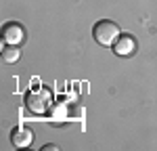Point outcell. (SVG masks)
I'll return each instance as SVG.
<instances>
[{
	"mask_svg": "<svg viewBox=\"0 0 157 151\" xmlns=\"http://www.w3.org/2000/svg\"><path fill=\"white\" fill-rule=\"evenodd\" d=\"M120 36H121L120 25L115 23V21H111V19H101L92 27V38L101 46H113Z\"/></svg>",
	"mask_w": 157,
	"mask_h": 151,
	"instance_id": "cell-1",
	"label": "cell"
},
{
	"mask_svg": "<svg viewBox=\"0 0 157 151\" xmlns=\"http://www.w3.org/2000/svg\"><path fill=\"white\" fill-rule=\"evenodd\" d=\"M52 103V95H50L46 88H40V90H34L25 97V105L32 113H46Z\"/></svg>",
	"mask_w": 157,
	"mask_h": 151,
	"instance_id": "cell-2",
	"label": "cell"
},
{
	"mask_svg": "<svg viewBox=\"0 0 157 151\" xmlns=\"http://www.w3.org/2000/svg\"><path fill=\"white\" fill-rule=\"evenodd\" d=\"M23 38H25V29H23V25L17 23V21H11V23H6L2 27V42L4 44L19 46L23 42Z\"/></svg>",
	"mask_w": 157,
	"mask_h": 151,
	"instance_id": "cell-3",
	"label": "cell"
},
{
	"mask_svg": "<svg viewBox=\"0 0 157 151\" xmlns=\"http://www.w3.org/2000/svg\"><path fill=\"white\" fill-rule=\"evenodd\" d=\"M32 141H34V132H32L29 128H25V126H15L11 130V145L15 149H25V147H29Z\"/></svg>",
	"mask_w": 157,
	"mask_h": 151,
	"instance_id": "cell-4",
	"label": "cell"
},
{
	"mask_svg": "<svg viewBox=\"0 0 157 151\" xmlns=\"http://www.w3.org/2000/svg\"><path fill=\"white\" fill-rule=\"evenodd\" d=\"M111 48H113V52H115L117 57H130L134 50H136V40H134L130 34H121Z\"/></svg>",
	"mask_w": 157,
	"mask_h": 151,
	"instance_id": "cell-5",
	"label": "cell"
},
{
	"mask_svg": "<svg viewBox=\"0 0 157 151\" xmlns=\"http://www.w3.org/2000/svg\"><path fill=\"white\" fill-rule=\"evenodd\" d=\"M21 59V48L19 46H15V44H6L4 48H2V61L4 63H17Z\"/></svg>",
	"mask_w": 157,
	"mask_h": 151,
	"instance_id": "cell-6",
	"label": "cell"
},
{
	"mask_svg": "<svg viewBox=\"0 0 157 151\" xmlns=\"http://www.w3.org/2000/svg\"><path fill=\"white\" fill-rule=\"evenodd\" d=\"M50 149H52V151H57L59 147H57V145H46V147H44V151H50Z\"/></svg>",
	"mask_w": 157,
	"mask_h": 151,
	"instance_id": "cell-7",
	"label": "cell"
}]
</instances>
